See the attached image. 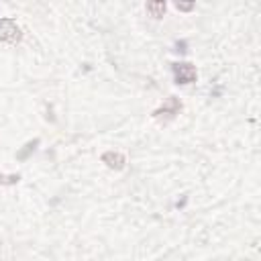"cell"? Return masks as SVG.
Wrapping results in <instances>:
<instances>
[{
    "mask_svg": "<svg viewBox=\"0 0 261 261\" xmlns=\"http://www.w3.org/2000/svg\"><path fill=\"white\" fill-rule=\"evenodd\" d=\"M179 110H181V102H179V98L169 96V98L163 102V106L157 108V110L153 112V116H155V118H173L175 114H179Z\"/></svg>",
    "mask_w": 261,
    "mask_h": 261,
    "instance_id": "cell-3",
    "label": "cell"
},
{
    "mask_svg": "<svg viewBox=\"0 0 261 261\" xmlns=\"http://www.w3.org/2000/svg\"><path fill=\"white\" fill-rule=\"evenodd\" d=\"M20 179V175L16 173V175H8V177H4V175H0V184H16Z\"/></svg>",
    "mask_w": 261,
    "mask_h": 261,
    "instance_id": "cell-7",
    "label": "cell"
},
{
    "mask_svg": "<svg viewBox=\"0 0 261 261\" xmlns=\"http://www.w3.org/2000/svg\"><path fill=\"white\" fill-rule=\"evenodd\" d=\"M173 77L177 84H192L196 82L198 73L192 63H173Z\"/></svg>",
    "mask_w": 261,
    "mask_h": 261,
    "instance_id": "cell-2",
    "label": "cell"
},
{
    "mask_svg": "<svg viewBox=\"0 0 261 261\" xmlns=\"http://www.w3.org/2000/svg\"><path fill=\"white\" fill-rule=\"evenodd\" d=\"M37 143H39V141H37V139H35V141H33V143H27V145H24V147H27V149H24V151H20V153H18V159H24V157H27V155H29V153H31V151H35V147H37Z\"/></svg>",
    "mask_w": 261,
    "mask_h": 261,
    "instance_id": "cell-6",
    "label": "cell"
},
{
    "mask_svg": "<svg viewBox=\"0 0 261 261\" xmlns=\"http://www.w3.org/2000/svg\"><path fill=\"white\" fill-rule=\"evenodd\" d=\"M175 8H177V10H192V8H194V4H179V2H177V4H175Z\"/></svg>",
    "mask_w": 261,
    "mask_h": 261,
    "instance_id": "cell-8",
    "label": "cell"
},
{
    "mask_svg": "<svg viewBox=\"0 0 261 261\" xmlns=\"http://www.w3.org/2000/svg\"><path fill=\"white\" fill-rule=\"evenodd\" d=\"M102 163H106L110 169H122L124 167V163H126V159H124V155L122 153H116V151H106V153H102Z\"/></svg>",
    "mask_w": 261,
    "mask_h": 261,
    "instance_id": "cell-4",
    "label": "cell"
},
{
    "mask_svg": "<svg viewBox=\"0 0 261 261\" xmlns=\"http://www.w3.org/2000/svg\"><path fill=\"white\" fill-rule=\"evenodd\" d=\"M22 37L20 27L14 18H0V41L4 43H18Z\"/></svg>",
    "mask_w": 261,
    "mask_h": 261,
    "instance_id": "cell-1",
    "label": "cell"
},
{
    "mask_svg": "<svg viewBox=\"0 0 261 261\" xmlns=\"http://www.w3.org/2000/svg\"><path fill=\"white\" fill-rule=\"evenodd\" d=\"M145 8H147V12H149L151 16H155V18H161V16L165 14V2H149Z\"/></svg>",
    "mask_w": 261,
    "mask_h": 261,
    "instance_id": "cell-5",
    "label": "cell"
}]
</instances>
